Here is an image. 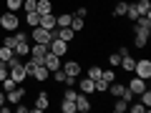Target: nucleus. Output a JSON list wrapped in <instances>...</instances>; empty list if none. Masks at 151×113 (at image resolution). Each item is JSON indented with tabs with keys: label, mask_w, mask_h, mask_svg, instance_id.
Returning a JSON list of instances; mask_svg holds the SVG:
<instances>
[{
	"label": "nucleus",
	"mask_w": 151,
	"mask_h": 113,
	"mask_svg": "<svg viewBox=\"0 0 151 113\" xmlns=\"http://www.w3.org/2000/svg\"><path fill=\"white\" fill-rule=\"evenodd\" d=\"M0 25L5 28V30H18V25H20V20H18V15L13 10H5L3 15H0Z\"/></svg>",
	"instance_id": "obj_1"
},
{
	"label": "nucleus",
	"mask_w": 151,
	"mask_h": 113,
	"mask_svg": "<svg viewBox=\"0 0 151 113\" xmlns=\"http://www.w3.org/2000/svg\"><path fill=\"white\" fill-rule=\"evenodd\" d=\"M134 73L139 75V78H144V81H149L151 78V60H136Z\"/></svg>",
	"instance_id": "obj_2"
},
{
	"label": "nucleus",
	"mask_w": 151,
	"mask_h": 113,
	"mask_svg": "<svg viewBox=\"0 0 151 113\" xmlns=\"http://www.w3.org/2000/svg\"><path fill=\"white\" fill-rule=\"evenodd\" d=\"M48 50H50V53H55V55L60 58V55H65V50H68V43H65V40H60V38H53V40L48 43Z\"/></svg>",
	"instance_id": "obj_3"
},
{
	"label": "nucleus",
	"mask_w": 151,
	"mask_h": 113,
	"mask_svg": "<svg viewBox=\"0 0 151 113\" xmlns=\"http://www.w3.org/2000/svg\"><path fill=\"white\" fill-rule=\"evenodd\" d=\"M33 40H35V43H45V45H48L50 40H53V35H50V30L35 25V30H33Z\"/></svg>",
	"instance_id": "obj_4"
},
{
	"label": "nucleus",
	"mask_w": 151,
	"mask_h": 113,
	"mask_svg": "<svg viewBox=\"0 0 151 113\" xmlns=\"http://www.w3.org/2000/svg\"><path fill=\"white\" fill-rule=\"evenodd\" d=\"M5 96H8V103H20L23 96H25V86H15L13 91H8Z\"/></svg>",
	"instance_id": "obj_5"
},
{
	"label": "nucleus",
	"mask_w": 151,
	"mask_h": 113,
	"mask_svg": "<svg viewBox=\"0 0 151 113\" xmlns=\"http://www.w3.org/2000/svg\"><path fill=\"white\" fill-rule=\"evenodd\" d=\"M45 68H48L50 73L60 68V58H58V55H55V53H50V50H48V53H45Z\"/></svg>",
	"instance_id": "obj_6"
},
{
	"label": "nucleus",
	"mask_w": 151,
	"mask_h": 113,
	"mask_svg": "<svg viewBox=\"0 0 151 113\" xmlns=\"http://www.w3.org/2000/svg\"><path fill=\"white\" fill-rule=\"evenodd\" d=\"M76 111H81V113H88L91 111V103H88V98H86V93H83V96H78V93H76Z\"/></svg>",
	"instance_id": "obj_7"
},
{
	"label": "nucleus",
	"mask_w": 151,
	"mask_h": 113,
	"mask_svg": "<svg viewBox=\"0 0 151 113\" xmlns=\"http://www.w3.org/2000/svg\"><path fill=\"white\" fill-rule=\"evenodd\" d=\"M129 91H131V93H134V96H139V93H141V91H146V81H144V78H139V75H136L134 81H131V83H129Z\"/></svg>",
	"instance_id": "obj_8"
},
{
	"label": "nucleus",
	"mask_w": 151,
	"mask_h": 113,
	"mask_svg": "<svg viewBox=\"0 0 151 113\" xmlns=\"http://www.w3.org/2000/svg\"><path fill=\"white\" fill-rule=\"evenodd\" d=\"M35 13H38V15H48V13H53V3H50V0H38V3H35Z\"/></svg>",
	"instance_id": "obj_9"
},
{
	"label": "nucleus",
	"mask_w": 151,
	"mask_h": 113,
	"mask_svg": "<svg viewBox=\"0 0 151 113\" xmlns=\"http://www.w3.org/2000/svg\"><path fill=\"white\" fill-rule=\"evenodd\" d=\"M60 68L65 70V75H76V78L81 75V63H76V60H68V63L60 65Z\"/></svg>",
	"instance_id": "obj_10"
},
{
	"label": "nucleus",
	"mask_w": 151,
	"mask_h": 113,
	"mask_svg": "<svg viewBox=\"0 0 151 113\" xmlns=\"http://www.w3.org/2000/svg\"><path fill=\"white\" fill-rule=\"evenodd\" d=\"M48 75H50V70L45 68V65H35V70H33V78H35L38 83H43V81H48Z\"/></svg>",
	"instance_id": "obj_11"
},
{
	"label": "nucleus",
	"mask_w": 151,
	"mask_h": 113,
	"mask_svg": "<svg viewBox=\"0 0 151 113\" xmlns=\"http://www.w3.org/2000/svg\"><path fill=\"white\" fill-rule=\"evenodd\" d=\"M40 28H45V30H53L55 28V15L53 13H48V15H40V23H38Z\"/></svg>",
	"instance_id": "obj_12"
},
{
	"label": "nucleus",
	"mask_w": 151,
	"mask_h": 113,
	"mask_svg": "<svg viewBox=\"0 0 151 113\" xmlns=\"http://www.w3.org/2000/svg\"><path fill=\"white\" fill-rule=\"evenodd\" d=\"M48 103H50V98L45 96V93H38V98H35V106H33V111H45V108H48Z\"/></svg>",
	"instance_id": "obj_13"
},
{
	"label": "nucleus",
	"mask_w": 151,
	"mask_h": 113,
	"mask_svg": "<svg viewBox=\"0 0 151 113\" xmlns=\"http://www.w3.org/2000/svg\"><path fill=\"white\" fill-rule=\"evenodd\" d=\"M45 53H48V45H45V43H35V45L30 48V55H33V58H45Z\"/></svg>",
	"instance_id": "obj_14"
},
{
	"label": "nucleus",
	"mask_w": 151,
	"mask_h": 113,
	"mask_svg": "<svg viewBox=\"0 0 151 113\" xmlns=\"http://www.w3.org/2000/svg\"><path fill=\"white\" fill-rule=\"evenodd\" d=\"M119 65L126 70V73H134V65H136V60L131 58V53H129V55H121V63H119Z\"/></svg>",
	"instance_id": "obj_15"
},
{
	"label": "nucleus",
	"mask_w": 151,
	"mask_h": 113,
	"mask_svg": "<svg viewBox=\"0 0 151 113\" xmlns=\"http://www.w3.org/2000/svg\"><path fill=\"white\" fill-rule=\"evenodd\" d=\"M13 53L18 55V58H23V55L30 53V45H28V40H20V43H15V48H13Z\"/></svg>",
	"instance_id": "obj_16"
},
{
	"label": "nucleus",
	"mask_w": 151,
	"mask_h": 113,
	"mask_svg": "<svg viewBox=\"0 0 151 113\" xmlns=\"http://www.w3.org/2000/svg\"><path fill=\"white\" fill-rule=\"evenodd\" d=\"M70 30H73V33H78V30H83V28H86V20H83V18L81 15H73V18H70Z\"/></svg>",
	"instance_id": "obj_17"
},
{
	"label": "nucleus",
	"mask_w": 151,
	"mask_h": 113,
	"mask_svg": "<svg viewBox=\"0 0 151 113\" xmlns=\"http://www.w3.org/2000/svg\"><path fill=\"white\" fill-rule=\"evenodd\" d=\"M76 86L81 88V91L86 93V96H88V93H93V91H96V88H93V81H91V78H83V81H78Z\"/></svg>",
	"instance_id": "obj_18"
},
{
	"label": "nucleus",
	"mask_w": 151,
	"mask_h": 113,
	"mask_svg": "<svg viewBox=\"0 0 151 113\" xmlns=\"http://www.w3.org/2000/svg\"><path fill=\"white\" fill-rule=\"evenodd\" d=\"M136 5V10H139V15H149L151 13V3L149 0H139V3H134Z\"/></svg>",
	"instance_id": "obj_19"
},
{
	"label": "nucleus",
	"mask_w": 151,
	"mask_h": 113,
	"mask_svg": "<svg viewBox=\"0 0 151 113\" xmlns=\"http://www.w3.org/2000/svg\"><path fill=\"white\" fill-rule=\"evenodd\" d=\"M108 91H111L116 98H121V93L126 91V86H124V83H116V81H111V83H108Z\"/></svg>",
	"instance_id": "obj_20"
},
{
	"label": "nucleus",
	"mask_w": 151,
	"mask_h": 113,
	"mask_svg": "<svg viewBox=\"0 0 151 113\" xmlns=\"http://www.w3.org/2000/svg\"><path fill=\"white\" fill-rule=\"evenodd\" d=\"M70 18H73V15H68V13L55 15V28H68V25H70Z\"/></svg>",
	"instance_id": "obj_21"
},
{
	"label": "nucleus",
	"mask_w": 151,
	"mask_h": 113,
	"mask_svg": "<svg viewBox=\"0 0 151 113\" xmlns=\"http://www.w3.org/2000/svg\"><path fill=\"white\" fill-rule=\"evenodd\" d=\"M13 58H15L13 48H5V45H3V48H0V60H3V63H8V60H13Z\"/></svg>",
	"instance_id": "obj_22"
},
{
	"label": "nucleus",
	"mask_w": 151,
	"mask_h": 113,
	"mask_svg": "<svg viewBox=\"0 0 151 113\" xmlns=\"http://www.w3.org/2000/svg\"><path fill=\"white\" fill-rule=\"evenodd\" d=\"M126 5H129V3L119 0V3H116V8H113V15H116V18H124V15H126Z\"/></svg>",
	"instance_id": "obj_23"
},
{
	"label": "nucleus",
	"mask_w": 151,
	"mask_h": 113,
	"mask_svg": "<svg viewBox=\"0 0 151 113\" xmlns=\"http://www.w3.org/2000/svg\"><path fill=\"white\" fill-rule=\"evenodd\" d=\"M60 111H63V113H76V101L63 98V106H60Z\"/></svg>",
	"instance_id": "obj_24"
},
{
	"label": "nucleus",
	"mask_w": 151,
	"mask_h": 113,
	"mask_svg": "<svg viewBox=\"0 0 151 113\" xmlns=\"http://www.w3.org/2000/svg\"><path fill=\"white\" fill-rule=\"evenodd\" d=\"M126 18H129V20H136V18H139V10H136L134 3H129V5H126Z\"/></svg>",
	"instance_id": "obj_25"
},
{
	"label": "nucleus",
	"mask_w": 151,
	"mask_h": 113,
	"mask_svg": "<svg viewBox=\"0 0 151 113\" xmlns=\"http://www.w3.org/2000/svg\"><path fill=\"white\" fill-rule=\"evenodd\" d=\"M25 23H28V25H38V23H40V15H38L35 10H33V13H25Z\"/></svg>",
	"instance_id": "obj_26"
},
{
	"label": "nucleus",
	"mask_w": 151,
	"mask_h": 113,
	"mask_svg": "<svg viewBox=\"0 0 151 113\" xmlns=\"http://www.w3.org/2000/svg\"><path fill=\"white\" fill-rule=\"evenodd\" d=\"M5 5H8V10L15 13V10H20V8H23V0H5Z\"/></svg>",
	"instance_id": "obj_27"
},
{
	"label": "nucleus",
	"mask_w": 151,
	"mask_h": 113,
	"mask_svg": "<svg viewBox=\"0 0 151 113\" xmlns=\"http://www.w3.org/2000/svg\"><path fill=\"white\" fill-rule=\"evenodd\" d=\"M15 86H20V83H15V81H13V78H10V75H8V78H5V81H3V91H13V88H15Z\"/></svg>",
	"instance_id": "obj_28"
},
{
	"label": "nucleus",
	"mask_w": 151,
	"mask_h": 113,
	"mask_svg": "<svg viewBox=\"0 0 151 113\" xmlns=\"http://www.w3.org/2000/svg\"><path fill=\"white\" fill-rule=\"evenodd\" d=\"M126 108H129V103H126V101H124V98H119V101L113 103V111H116V113H124V111H126Z\"/></svg>",
	"instance_id": "obj_29"
},
{
	"label": "nucleus",
	"mask_w": 151,
	"mask_h": 113,
	"mask_svg": "<svg viewBox=\"0 0 151 113\" xmlns=\"http://www.w3.org/2000/svg\"><path fill=\"white\" fill-rule=\"evenodd\" d=\"M88 78H91V81L101 78V68H98V65H91V68H88Z\"/></svg>",
	"instance_id": "obj_30"
},
{
	"label": "nucleus",
	"mask_w": 151,
	"mask_h": 113,
	"mask_svg": "<svg viewBox=\"0 0 151 113\" xmlns=\"http://www.w3.org/2000/svg\"><path fill=\"white\" fill-rule=\"evenodd\" d=\"M139 96H141V103H144V106L149 108V106H151V93H149V91H141Z\"/></svg>",
	"instance_id": "obj_31"
},
{
	"label": "nucleus",
	"mask_w": 151,
	"mask_h": 113,
	"mask_svg": "<svg viewBox=\"0 0 151 113\" xmlns=\"http://www.w3.org/2000/svg\"><path fill=\"white\" fill-rule=\"evenodd\" d=\"M35 3H38V0H23V8H25V13H33V10H35Z\"/></svg>",
	"instance_id": "obj_32"
},
{
	"label": "nucleus",
	"mask_w": 151,
	"mask_h": 113,
	"mask_svg": "<svg viewBox=\"0 0 151 113\" xmlns=\"http://www.w3.org/2000/svg\"><path fill=\"white\" fill-rule=\"evenodd\" d=\"M15 35H5V40H3V45H5V48H15Z\"/></svg>",
	"instance_id": "obj_33"
},
{
	"label": "nucleus",
	"mask_w": 151,
	"mask_h": 113,
	"mask_svg": "<svg viewBox=\"0 0 151 113\" xmlns=\"http://www.w3.org/2000/svg\"><path fill=\"white\" fill-rule=\"evenodd\" d=\"M129 108H131V113H144V111H146V106H144V103H131Z\"/></svg>",
	"instance_id": "obj_34"
},
{
	"label": "nucleus",
	"mask_w": 151,
	"mask_h": 113,
	"mask_svg": "<svg viewBox=\"0 0 151 113\" xmlns=\"http://www.w3.org/2000/svg\"><path fill=\"white\" fill-rule=\"evenodd\" d=\"M23 68H25V73H28V75H33V70H35V63H33V58H30V60H25V63H23Z\"/></svg>",
	"instance_id": "obj_35"
},
{
	"label": "nucleus",
	"mask_w": 151,
	"mask_h": 113,
	"mask_svg": "<svg viewBox=\"0 0 151 113\" xmlns=\"http://www.w3.org/2000/svg\"><path fill=\"white\" fill-rule=\"evenodd\" d=\"M8 78V63H3V60H0V83L5 81Z\"/></svg>",
	"instance_id": "obj_36"
},
{
	"label": "nucleus",
	"mask_w": 151,
	"mask_h": 113,
	"mask_svg": "<svg viewBox=\"0 0 151 113\" xmlns=\"http://www.w3.org/2000/svg\"><path fill=\"white\" fill-rule=\"evenodd\" d=\"M63 83H65L68 88H73L76 83H78V78H76V75H65V81H63Z\"/></svg>",
	"instance_id": "obj_37"
},
{
	"label": "nucleus",
	"mask_w": 151,
	"mask_h": 113,
	"mask_svg": "<svg viewBox=\"0 0 151 113\" xmlns=\"http://www.w3.org/2000/svg\"><path fill=\"white\" fill-rule=\"evenodd\" d=\"M134 45H136V48H146V38L136 35V38H134Z\"/></svg>",
	"instance_id": "obj_38"
},
{
	"label": "nucleus",
	"mask_w": 151,
	"mask_h": 113,
	"mask_svg": "<svg viewBox=\"0 0 151 113\" xmlns=\"http://www.w3.org/2000/svg\"><path fill=\"white\" fill-rule=\"evenodd\" d=\"M108 63H111V65H119V63H121V53H113V55H108Z\"/></svg>",
	"instance_id": "obj_39"
},
{
	"label": "nucleus",
	"mask_w": 151,
	"mask_h": 113,
	"mask_svg": "<svg viewBox=\"0 0 151 113\" xmlns=\"http://www.w3.org/2000/svg\"><path fill=\"white\" fill-rule=\"evenodd\" d=\"M121 98H124V101H126V103H131V101H134V93H131V91H129V88H126V91H124V93H121Z\"/></svg>",
	"instance_id": "obj_40"
},
{
	"label": "nucleus",
	"mask_w": 151,
	"mask_h": 113,
	"mask_svg": "<svg viewBox=\"0 0 151 113\" xmlns=\"http://www.w3.org/2000/svg\"><path fill=\"white\" fill-rule=\"evenodd\" d=\"M63 98H68V101H73V98H76V91H73V88H65V96Z\"/></svg>",
	"instance_id": "obj_41"
},
{
	"label": "nucleus",
	"mask_w": 151,
	"mask_h": 113,
	"mask_svg": "<svg viewBox=\"0 0 151 113\" xmlns=\"http://www.w3.org/2000/svg\"><path fill=\"white\" fill-rule=\"evenodd\" d=\"M15 40H18V43H20V40H28V35H25V33H15Z\"/></svg>",
	"instance_id": "obj_42"
},
{
	"label": "nucleus",
	"mask_w": 151,
	"mask_h": 113,
	"mask_svg": "<svg viewBox=\"0 0 151 113\" xmlns=\"http://www.w3.org/2000/svg\"><path fill=\"white\" fill-rule=\"evenodd\" d=\"M0 106H5V91H0Z\"/></svg>",
	"instance_id": "obj_43"
},
{
	"label": "nucleus",
	"mask_w": 151,
	"mask_h": 113,
	"mask_svg": "<svg viewBox=\"0 0 151 113\" xmlns=\"http://www.w3.org/2000/svg\"><path fill=\"white\" fill-rule=\"evenodd\" d=\"M116 3H119V0H116Z\"/></svg>",
	"instance_id": "obj_44"
}]
</instances>
